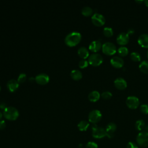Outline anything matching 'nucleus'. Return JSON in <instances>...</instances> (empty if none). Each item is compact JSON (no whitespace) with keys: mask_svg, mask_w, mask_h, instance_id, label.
I'll return each mask as SVG.
<instances>
[{"mask_svg":"<svg viewBox=\"0 0 148 148\" xmlns=\"http://www.w3.org/2000/svg\"><path fill=\"white\" fill-rule=\"evenodd\" d=\"M117 52L120 57H125L128 54L129 51L128 48L125 46H121L118 49Z\"/></svg>","mask_w":148,"mask_h":148,"instance_id":"nucleus-24","label":"nucleus"},{"mask_svg":"<svg viewBox=\"0 0 148 148\" xmlns=\"http://www.w3.org/2000/svg\"><path fill=\"white\" fill-rule=\"evenodd\" d=\"M134 33H135V30H134L133 28H132L128 29L127 30V34L128 35H131L134 34Z\"/></svg>","mask_w":148,"mask_h":148,"instance_id":"nucleus-35","label":"nucleus"},{"mask_svg":"<svg viewBox=\"0 0 148 148\" xmlns=\"http://www.w3.org/2000/svg\"><path fill=\"white\" fill-rule=\"evenodd\" d=\"M126 147L127 148H139V146H138V144L136 143L135 142L130 141L127 143Z\"/></svg>","mask_w":148,"mask_h":148,"instance_id":"nucleus-33","label":"nucleus"},{"mask_svg":"<svg viewBox=\"0 0 148 148\" xmlns=\"http://www.w3.org/2000/svg\"><path fill=\"white\" fill-rule=\"evenodd\" d=\"M88 62L89 64L93 66H98L103 62V57L99 53H92L88 57Z\"/></svg>","mask_w":148,"mask_h":148,"instance_id":"nucleus-5","label":"nucleus"},{"mask_svg":"<svg viewBox=\"0 0 148 148\" xmlns=\"http://www.w3.org/2000/svg\"><path fill=\"white\" fill-rule=\"evenodd\" d=\"M88 62L87 60H84V59H83L82 60H80L79 62V68H86L88 65Z\"/></svg>","mask_w":148,"mask_h":148,"instance_id":"nucleus-30","label":"nucleus"},{"mask_svg":"<svg viewBox=\"0 0 148 148\" xmlns=\"http://www.w3.org/2000/svg\"><path fill=\"white\" fill-rule=\"evenodd\" d=\"M114 87L119 90H124L127 87V83L125 79L122 77H118L114 81Z\"/></svg>","mask_w":148,"mask_h":148,"instance_id":"nucleus-14","label":"nucleus"},{"mask_svg":"<svg viewBox=\"0 0 148 148\" xmlns=\"http://www.w3.org/2000/svg\"><path fill=\"white\" fill-rule=\"evenodd\" d=\"M117 129V125L114 123L110 122L108 123L105 128L106 136L110 139L113 138L115 131Z\"/></svg>","mask_w":148,"mask_h":148,"instance_id":"nucleus-12","label":"nucleus"},{"mask_svg":"<svg viewBox=\"0 0 148 148\" xmlns=\"http://www.w3.org/2000/svg\"><path fill=\"white\" fill-rule=\"evenodd\" d=\"M127 106L130 109H136L139 105V100L135 96H129L125 101Z\"/></svg>","mask_w":148,"mask_h":148,"instance_id":"nucleus-9","label":"nucleus"},{"mask_svg":"<svg viewBox=\"0 0 148 148\" xmlns=\"http://www.w3.org/2000/svg\"><path fill=\"white\" fill-rule=\"evenodd\" d=\"M89 125H90V124L88 121L86 120H82L78 123L77 127L80 131H85L88 129Z\"/></svg>","mask_w":148,"mask_h":148,"instance_id":"nucleus-21","label":"nucleus"},{"mask_svg":"<svg viewBox=\"0 0 148 148\" xmlns=\"http://www.w3.org/2000/svg\"><path fill=\"white\" fill-rule=\"evenodd\" d=\"M19 86V83L17 82V80L14 79H12L9 80L7 83V88L10 92H13Z\"/></svg>","mask_w":148,"mask_h":148,"instance_id":"nucleus-17","label":"nucleus"},{"mask_svg":"<svg viewBox=\"0 0 148 148\" xmlns=\"http://www.w3.org/2000/svg\"><path fill=\"white\" fill-rule=\"evenodd\" d=\"M103 34L105 36H106L107 38H110L113 35V30L110 27H106L103 28Z\"/></svg>","mask_w":148,"mask_h":148,"instance_id":"nucleus-26","label":"nucleus"},{"mask_svg":"<svg viewBox=\"0 0 148 148\" xmlns=\"http://www.w3.org/2000/svg\"><path fill=\"white\" fill-rule=\"evenodd\" d=\"M102 116V113L99 110L94 109L89 113L88 118L89 121L94 124L98 123L101 120Z\"/></svg>","mask_w":148,"mask_h":148,"instance_id":"nucleus-7","label":"nucleus"},{"mask_svg":"<svg viewBox=\"0 0 148 148\" xmlns=\"http://www.w3.org/2000/svg\"><path fill=\"white\" fill-rule=\"evenodd\" d=\"M26 78H27L26 74L24 73H21L18 75L17 80V82L19 83H23V82H24L25 81Z\"/></svg>","mask_w":148,"mask_h":148,"instance_id":"nucleus-29","label":"nucleus"},{"mask_svg":"<svg viewBox=\"0 0 148 148\" xmlns=\"http://www.w3.org/2000/svg\"><path fill=\"white\" fill-rule=\"evenodd\" d=\"M77 54L80 57L86 60V58L89 57L88 50L84 46L80 47L77 50Z\"/></svg>","mask_w":148,"mask_h":148,"instance_id":"nucleus-18","label":"nucleus"},{"mask_svg":"<svg viewBox=\"0 0 148 148\" xmlns=\"http://www.w3.org/2000/svg\"><path fill=\"white\" fill-rule=\"evenodd\" d=\"M102 43L99 40L92 41L88 46V49L90 51L94 52V53L99 51L102 49Z\"/></svg>","mask_w":148,"mask_h":148,"instance_id":"nucleus-16","label":"nucleus"},{"mask_svg":"<svg viewBox=\"0 0 148 148\" xmlns=\"http://www.w3.org/2000/svg\"><path fill=\"white\" fill-rule=\"evenodd\" d=\"M82 39V35L77 31H72L67 34L65 38V43L66 45L72 47L77 45Z\"/></svg>","mask_w":148,"mask_h":148,"instance_id":"nucleus-1","label":"nucleus"},{"mask_svg":"<svg viewBox=\"0 0 148 148\" xmlns=\"http://www.w3.org/2000/svg\"><path fill=\"white\" fill-rule=\"evenodd\" d=\"M130 58L132 61L134 62H139L141 60V57L140 54L136 51L132 52L130 54Z\"/></svg>","mask_w":148,"mask_h":148,"instance_id":"nucleus-27","label":"nucleus"},{"mask_svg":"<svg viewBox=\"0 0 148 148\" xmlns=\"http://www.w3.org/2000/svg\"><path fill=\"white\" fill-rule=\"evenodd\" d=\"M138 43L143 48H148V34H143L140 35L138 39Z\"/></svg>","mask_w":148,"mask_h":148,"instance_id":"nucleus-15","label":"nucleus"},{"mask_svg":"<svg viewBox=\"0 0 148 148\" xmlns=\"http://www.w3.org/2000/svg\"><path fill=\"white\" fill-rule=\"evenodd\" d=\"M147 58H148V50H147Z\"/></svg>","mask_w":148,"mask_h":148,"instance_id":"nucleus-40","label":"nucleus"},{"mask_svg":"<svg viewBox=\"0 0 148 148\" xmlns=\"http://www.w3.org/2000/svg\"><path fill=\"white\" fill-rule=\"evenodd\" d=\"M144 129H145V131L146 132H148V124L146 125H145V127Z\"/></svg>","mask_w":148,"mask_h":148,"instance_id":"nucleus-37","label":"nucleus"},{"mask_svg":"<svg viewBox=\"0 0 148 148\" xmlns=\"http://www.w3.org/2000/svg\"><path fill=\"white\" fill-rule=\"evenodd\" d=\"M102 51L103 53L106 56H113L116 51V47L114 43L112 42H105L102 46Z\"/></svg>","mask_w":148,"mask_h":148,"instance_id":"nucleus-4","label":"nucleus"},{"mask_svg":"<svg viewBox=\"0 0 148 148\" xmlns=\"http://www.w3.org/2000/svg\"><path fill=\"white\" fill-rule=\"evenodd\" d=\"M91 21L94 25L97 27L103 26L106 21L105 17L101 14L95 13L91 16Z\"/></svg>","mask_w":148,"mask_h":148,"instance_id":"nucleus-8","label":"nucleus"},{"mask_svg":"<svg viewBox=\"0 0 148 148\" xmlns=\"http://www.w3.org/2000/svg\"><path fill=\"white\" fill-rule=\"evenodd\" d=\"M135 2L139 4H141L142 3H144V1H135Z\"/></svg>","mask_w":148,"mask_h":148,"instance_id":"nucleus-36","label":"nucleus"},{"mask_svg":"<svg viewBox=\"0 0 148 148\" xmlns=\"http://www.w3.org/2000/svg\"><path fill=\"white\" fill-rule=\"evenodd\" d=\"M50 77L49 75L45 73H41L37 75L35 77V81L40 84H46L49 82Z\"/></svg>","mask_w":148,"mask_h":148,"instance_id":"nucleus-13","label":"nucleus"},{"mask_svg":"<svg viewBox=\"0 0 148 148\" xmlns=\"http://www.w3.org/2000/svg\"><path fill=\"white\" fill-rule=\"evenodd\" d=\"M2 112L0 111V119L2 118Z\"/></svg>","mask_w":148,"mask_h":148,"instance_id":"nucleus-39","label":"nucleus"},{"mask_svg":"<svg viewBox=\"0 0 148 148\" xmlns=\"http://www.w3.org/2000/svg\"><path fill=\"white\" fill-rule=\"evenodd\" d=\"M101 97L104 99H109L112 97V94L108 91H103L101 94Z\"/></svg>","mask_w":148,"mask_h":148,"instance_id":"nucleus-28","label":"nucleus"},{"mask_svg":"<svg viewBox=\"0 0 148 148\" xmlns=\"http://www.w3.org/2000/svg\"><path fill=\"white\" fill-rule=\"evenodd\" d=\"M92 136L95 139H102L106 136L105 128L98 127L95 124L92 126Z\"/></svg>","mask_w":148,"mask_h":148,"instance_id":"nucleus-6","label":"nucleus"},{"mask_svg":"<svg viewBox=\"0 0 148 148\" xmlns=\"http://www.w3.org/2000/svg\"><path fill=\"white\" fill-rule=\"evenodd\" d=\"M6 127V122L3 120H0V130H3Z\"/></svg>","mask_w":148,"mask_h":148,"instance_id":"nucleus-34","label":"nucleus"},{"mask_svg":"<svg viewBox=\"0 0 148 148\" xmlns=\"http://www.w3.org/2000/svg\"><path fill=\"white\" fill-rule=\"evenodd\" d=\"M130 40V37L129 35L125 32H121L120 33L116 38V42L118 45L124 46L128 44V42Z\"/></svg>","mask_w":148,"mask_h":148,"instance_id":"nucleus-10","label":"nucleus"},{"mask_svg":"<svg viewBox=\"0 0 148 148\" xmlns=\"http://www.w3.org/2000/svg\"><path fill=\"white\" fill-rule=\"evenodd\" d=\"M144 3H145V5H146V6L148 7V0L144 1Z\"/></svg>","mask_w":148,"mask_h":148,"instance_id":"nucleus-38","label":"nucleus"},{"mask_svg":"<svg viewBox=\"0 0 148 148\" xmlns=\"http://www.w3.org/2000/svg\"><path fill=\"white\" fill-rule=\"evenodd\" d=\"M86 148H98V145L94 142H88L86 145Z\"/></svg>","mask_w":148,"mask_h":148,"instance_id":"nucleus-32","label":"nucleus"},{"mask_svg":"<svg viewBox=\"0 0 148 148\" xmlns=\"http://www.w3.org/2000/svg\"><path fill=\"white\" fill-rule=\"evenodd\" d=\"M71 76L74 80H78L82 78V72L79 69H73L71 72Z\"/></svg>","mask_w":148,"mask_h":148,"instance_id":"nucleus-20","label":"nucleus"},{"mask_svg":"<svg viewBox=\"0 0 148 148\" xmlns=\"http://www.w3.org/2000/svg\"><path fill=\"white\" fill-rule=\"evenodd\" d=\"M135 127L138 131H142L145 127V123L143 120H138L135 124Z\"/></svg>","mask_w":148,"mask_h":148,"instance_id":"nucleus-23","label":"nucleus"},{"mask_svg":"<svg viewBox=\"0 0 148 148\" xmlns=\"http://www.w3.org/2000/svg\"><path fill=\"white\" fill-rule=\"evenodd\" d=\"M100 97H101V95H100L99 92L96 90L91 91L88 95V99L91 102H97V101H98L100 98Z\"/></svg>","mask_w":148,"mask_h":148,"instance_id":"nucleus-19","label":"nucleus"},{"mask_svg":"<svg viewBox=\"0 0 148 148\" xmlns=\"http://www.w3.org/2000/svg\"><path fill=\"white\" fill-rule=\"evenodd\" d=\"M110 63L114 68L119 69L123 66L124 61L121 57L119 56H114L110 59Z\"/></svg>","mask_w":148,"mask_h":148,"instance_id":"nucleus-11","label":"nucleus"},{"mask_svg":"<svg viewBox=\"0 0 148 148\" xmlns=\"http://www.w3.org/2000/svg\"><path fill=\"white\" fill-rule=\"evenodd\" d=\"M139 69L142 73L148 74V61H143L139 65Z\"/></svg>","mask_w":148,"mask_h":148,"instance_id":"nucleus-22","label":"nucleus"},{"mask_svg":"<svg viewBox=\"0 0 148 148\" xmlns=\"http://www.w3.org/2000/svg\"><path fill=\"white\" fill-rule=\"evenodd\" d=\"M0 90H1V86H0Z\"/></svg>","mask_w":148,"mask_h":148,"instance_id":"nucleus-41","label":"nucleus"},{"mask_svg":"<svg viewBox=\"0 0 148 148\" xmlns=\"http://www.w3.org/2000/svg\"><path fill=\"white\" fill-rule=\"evenodd\" d=\"M3 115L4 117L9 120H14L17 119L19 116V112L18 110L13 106H6L3 112Z\"/></svg>","mask_w":148,"mask_h":148,"instance_id":"nucleus-2","label":"nucleus"},{"mask_svg":"<svg viewBox=\"0 0 148 148\" xmlns=\"http://www.w3.org/2000/svg\"><path fill=\"white\" fill-rule=\"evenodd\" d=\"M140 112L145 114H148V105L147 104H143L140 106Z\"/></svg>","mask_w":148,"mask_h":148,"instance_id":"nucleus-31","label":"nucleus"},{"mask_svg":"<svg viewBox=\"0 0 148 148\" xmlns=\"http://www.w3.org/2000/svg\"><path fill=\"white\" fill-rule=\"evenodd\" d=\"M136 143L142 147L148 146V132L145 131H140L138 133L136 138Z\"/></svg>","mask_w":148,"mask_h":148,"instance_id":"nucleus-3","label":"nucleus"},{"mask_svg":"<svg viewBox=\"0 0 148 148\" xmlns=\"http://www.w3.org/2000/svg\"><path fill=\"white\" fill-rule=\"evenodd\" d=\"M82 14L84 16H90L92 15L93 11L91 8L89 6H84L82 9Z\"/></svg>","mask_w":148,"mask_h":148,"instance_id":"nucleus-25","label":"nucleus"}]
</instances>
